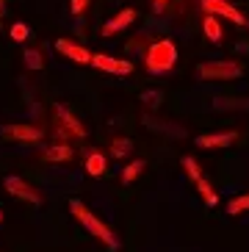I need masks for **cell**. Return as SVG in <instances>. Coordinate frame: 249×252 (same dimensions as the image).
<instances>
[{
  "instance_id": "cell-18",
  "label": "cell",
  "mask_w": 249,
  "mask_h": 252,
  "mask_svg": "<svg viewBox=\"0 0 249 252\" xmlns=\"http://www.w3.org/2000/svg\"><path fill=\"white\" fill-rule=\"evenodd\" d=\"M141 172H144V161H141V158H136V161H130L122 169V178H119V180H122V186H130L133 180L141 175Z\"/></svg>"
},
{
  "instance_id": "cell-19",
  "label": "cell",
  "mask_w": 249,
  "mask_h": 252,
  "mask_svg": "<svg viewBox=\"0 0 249 252\" xmlns=\"http://www.w3.org/2000/svg\"><path fill=\"white\" fill-rule=\"evenodd\" d=\"M163 97H166V94H163V89H144V92H141V103L155 111V108H161Z\"/></svg>"
},
{
  "instance_id": "cell-14",
  "label": "cell",
  "mask_w": 249,
  "mask_h": 252,
  "mask_svg": "<svg viewBox=\"0 0 249 252\" xmlns=\"http://www.w3.org/2000/svg\"><path fill=\"white\" fill-rule=\"evenodd\" d=\"M69 158H72V147L69 144H53V147L42 150V161H47V163H64Z\"/></svg>"
},
{
  "instance_id": "cell-7",
  "label": "cell",
  "mask_w": 249,
  "mask_h": 252,
  "mask_svg": "<svg viewBox=\"0 0 249 252\" xmlns=\"http://www.w3.org/2000/svg\"><path fill=\"white\" fill-rule=\"evenodd\" d=\"M92 67L100 69V72H111V75L133 72V64L127 59H114V56H105V53H92Z\"/></svg>"
},
{
  "instance_id": "cell-21",
  "label": "cell",
  "mask_w": 249,
  "mask_h": 252,
  "mask_svg": "<svg viewBox=\"0 0 249 252\" xmlns=\"http://www.w3.org/2000/svg\"><path fill=\"white\" fill-rule=\"evenodd\" d=\"M22 59H25V67L28 69H42L44 67V59H42V53H39L36 47H25Z\"/></svg>"
},
{
  "instance_id": "cell-16",
  "label": "cell",
  "mask_w": 249,
  "mask_h": 252,
  "mask_svg": "<svg viewBox=\"0 0 249 252\" xmlns=\"http://www.w3.org/2000/svg\"><path fill=\"white\" fill-rule=\"evenodd\" d=\"M202 31H205V36H208V42H213V45H219L221 42V25H219V20H216V14H208L205 20H202Z\"/></svg>"
},
{
  "instance_id": "cell-5",
  "label": "cell",
  "mask_w": 249,
  "mask_h": 252,
  "mask_svg": "<svg viewBox=\"0 0 249 252\" xmlns=\"http://www.w3.org/2000/svg\"><path fill=\"white\" fill-rule=\"evenodd\" d=\"M3 186H6V191L11 194V197H17V200H22V202H31V205H42L44 202L42 191H36L31 183H25L20 175H8V178L3 180Z\"/></svg>"
},
{
  "instance_id": "cell-13",
  "label": "cell",
  "mask_w": 249,
  "mask_h": 252,
  "mask_svg": "<svg viewBox=\"0 0 249 252\" xmlns=\"http://www.w3.org/2000/svg\"><path fill=\"white\" fill-rule=\"evenodd\" d=\"M53 111H56V119H59V125H64V130H69V133L72 136H86L89 130H86V125H83L81 119L75 117L72 111H69V108H66L64 103H56V108H53Z\"/></svg>"
},
{
  "instance_id": "cell-24",
  "label": "cell",
  "mask_w": 249,
  "mask_h": 252,
  "mask_svg": "<svg viewBox=\"0 0 249 252\" xmlns=\"http://www.w3.org/2000/svg\"><path fill=\"white\" fill-rule=\"evenodd\" d=\"M89 3H92V0H72V3H69V11H72V17H83L89 11Z\"/></svg>"
},
{
  "instance_id": "cell-15",
  "label": "cell",
  "mask_w": 249,
  "mask_h": 252,
  "mask_svg": "<svg viewBox=\"0 0 249 252\" xmlns=\"http://www.w3.org/2000/svg\"><path fill=\"white\" fill-rule=\"evenodd\" d=\"M83 169H86L92 178H103L105 172H108V161H105L103 153H89L86 163H83Z\"/></svg>"
},
{
  "instance_id": "cell-25",
  "label": "cell",
  "mask_w": 249,
  "mask_h": 252,
  "mask_svg": "<svg viewBox=\"0 0 249 252\" xmlns=\"http://www.w3.org/2000/svg\"><path fill=\"white\" fill-rule=\"evenodd\" d=\"M153 3H155V11H161V8H163V6H166L169 0H153Z\"/></svg>"
},
{
  "instance_id": "cell-27",
  "label": "cell",
  "mask_w": 249,
  "mask_h": 252,
  "mask_svg": "<svg viewBox=\"0 0 249 252\" xmlns=\"http://www.w3.org/2000/svg\"><path fill=\"white\" fill-rule=\"evenodd\" d=\"M0 222H3V211H0Z\"/></svg>"
},
{
  "instance_id": "cell-1",
  "label": "cell",
  "mask_w": 249,
  "mask_h": 252,
  "mask_svg": "<svg viewBox=\"0 0 249 252\" xmlns=\"http://www.w3.org/2000/svg\"><path fill=\"white\" fill-rule=\"evenodd\" d=\"M69 211H72L75 219H78V222H81L83 227H86L89 233H92V236L97 238V241H103V244L108 247L111 252H117V250H119V238L114 236V230H111L108 224L100 222V219H97V216L92 214V211H89V208L83 205V202L78 200V197H72V200H69Z\"/></svg>"
},
{
  "instance_id": "cell-12",
  "label": "cell",
  "mask_w": 249,
  "mask_h": 252,
  "mask_svg": "<svg viewBox=\"0 0 249 252\" xmlns=\"http://www.w3.org/2000/svg\"><path fill=\"white\" fill-rule=\"evenodd\" d=\"M56 50H59L64 59H69L72 64H92V53L83 45L72 42V39H56Z\"/></svg>"
},
{
  "instance_id": "cell-23",
  "label": "cell",
  "mask_w": 249,
  "mask_h": 252,
  "mask_svg": "<svg viewBox=\"0 0 249 252\" xmlns=\"http://www.w3.org/2000/svg\"><path fill=\"white\" fill-rule=\"evenodd\" d=\"M8 36H11V42H17V45H22L25 39L31 36V28L28 23H14L11 28H8Z\"/></svg>"
},
{
  "instance_id": "cell-20",
  "label": "cell",
  "mask_w": 249,
  "mask_h": 252,
  "mask_svg": "<svg viewBox=\"0 0 249 252\" xmlns=\"http://www.w3.org/2000/svg\"><path fill=\"white\" fill-rule=\"evenodd\" d=\"M133 153V141L130 139H122V136H117V139L111 141V156L114 158H124Z\"/></svg>"
},
{
  "instance_id": "cell-26",
  "label": "cell",
  "mask_w": 249,
  "mask_h": 252,
  "mask_svg": "<svg viewBox=\"0 0 249 252\" xmlns=\"http://www.w3.org/2000/svg\"><path fill=\"white\" fill-rule=\"evenodd\" d=\"M3 17H6V0H0V23H3Z\"/></svg>"
},
{
  "instance_id": "cell-9",
  "label": "cell",
  "mask_w": 249,
  "mask_h": 252,
  "mask_svg": "<svg viewBox=\"0 0 249 252\" xmlns=\"http://www.w3.org/2000/svg\"><path fill=\"white\" fill-rule=\"evenodd\" d=\"M136 17H139L136 8H122V11H117V14L111 17L103 28H100V36H117V33H122L127 25L136 23Z\"/></svg>"
},
{
  "instance_id": "cell-10",
  "label": "cell",
  "mask_w": 249,
  "mask_h": 252,
  "mask_svg": "<svg viewBox=\"0 0 249 252\" xmlns=\"http://www.w3.org/2000/svg\"><path fill=\"white\" fill-rule=\"evenodd\" d=\"M233 141H238V130H221V133H202L194 139V144L202 150H224Z\"/></svg>"
},
{
  "instance_id": "cell-4",
  "label": "cell",
  "mask_w": 249,
  "mask_h": 252,
  "mask_svg": "<svg viewBox=\"0 0 249 252\" xmlns=\"http://www.w3.org/2000/svg\"><path fill=\"white\" fill-rule=\"evenodd\" d=\"M183 169H186V175L194 180V186H197V191H199V197H202V202H205L208 208H216V205H219V197H216V191H213V186L208 183V178L199 172V163L194 161L191 156L183 158Z\"/></svg>"
},
{
  "instance_id": "cell-8",
  "label": "cell",
  "mask_w": 249,
  "mask_h": 252,
  "mask_svg": "<svg viewBox=\"0 0 249 252\" xmlns=\"http://www.w3.org/2000/svg\"><path fill=\"white\" fill-rule=\"evenodd\" d=\"M0 136L3 139H14V141H25V144H39L44 139L42 127L36 125H3Z\"/></svg>"
},
{
  "instance_id": "cell-11",
  "label": "cell",
  "mask_w": 249,
  "mask_h": 252,
  "mask_svg": "<svg viewBox=\"0 0 249 252\" xmlns=\"http://www.w3.org/2000/svg\"><path fill=\"white\" fill-rule=\"evenodd\" d=\"M144 127L153 130V133H161V136H169V139H186V127L175 125V122H166V119H158L153 114H144Z\"/></svg>"
},
{
  "instance_id": "cell-6",
  "label": "cell",
  "mask_w": 249,
  "mask_h": 252,
  "mask_svg": "<svg viewBox=\"0 0 249 252\" xmlns=\"http://www.w3.org/2000/svg\"><path fill=\"white\" fill-rule=\"evenodd\" d=\"M202 8H205L208 14L224 17V20H230V23H235V25H249V17L244 14L241 8L230 6L227 0H202Z\"/></svg>"
},
{
  "instance_id": "cell-2",
  "label": "cell",
  "mask_w": 249,
  "mask_h": 252,
  "mask_svg": "<svg viewBox=\"0 0 249 252\" xmlns=\"http://www.w3.org/2000/svg\"><path fill=\"white\" fill-rule=\"evenodd\" d=\"M177 64V47L172 39H158L147 47L144 53V67L150 75H166Z\"/></svg>"
},
{
  "instance_id": "cell-17",
  "label": "cell",
  "mask_w": 249,
  "mask_h": 252,
  "mask_svg": "<svg viewBox=\"0 0 249 252\" xmlns=\"http://www.w3.org/2000/svg\"><path fill=\"white\" fill-rule=\"evenodd\" d=\"M216 111H249V100H227V97H216L213 100Z\"/></svg>"
},
{
  "instance_id": "cell-3",
  "label": "cell",
  "mask_w": 249,
  "mask_h": 252,
  "mask_svg": "<svg viewBox=\"0 0 249 252\" xmlns=\"http://www.w3.org/2000/svg\"><path fill=\"white\" fill-rule=\"evenodd\" d=\"M199 81H238L244 75V64L238 59H213L197 67Z\"/></svg>"
},
{
  "instance_id": "cell-22",
  "label": "cell",
  "mask_w": 249,
  "mask_h": 252,
  "mask_svg": "<svg viewBox=\"0 0 249 252\" xmlns=\"http://www.w3.org/2000/svg\"><path fill=\"white\" fill-rule=\"evenodd\" d=\"M244 211H249V194L233 197V200L227 202V214L230 216H238V214H244Z\"/></svg>"
}]
</instances>
